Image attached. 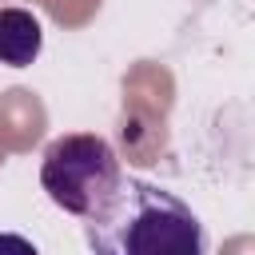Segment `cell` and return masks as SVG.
Returning <instances> with one entry per match:
<instances>
[{
    "mask_svg": "<svg viewBox=\"0 0 255 255\" xmlns=\"http://www.w3.org/2000/svg\"><path fill=\"white\" fill-rule=\"evenodd\" d=\"M92 255H203L199 215L167 187L120 175L116 191L84 219Z\"/></svg>",
    "mask_w": 255,
    "mask_h": 255,
    "instance_id": "6da1fadb",
    "label": "cell"
},
{
    "mask_svg": "<svg viewBox=\"0 0 255 255\" xmlns=\"http://www.w3.org/2000/svg\"><path fill=\"white\" fill-rule=\"evenodd\" d=\"M124 167L112 151V143L104 135L92 131H72L48 143L44 159H40V183L48 191V199L68 211L88 219L120 183Z\"/></svg>",
    "mask_w": 255,
    "mask_h": 255,
    "instance_id": "7a4b0ae2",
    "label": "cell"
},
{
    "mask_svg": "<svg viewBox=\"0 0 255 255\" xmlns=\"http://www.w3.org/2000/svg\"><path fill=\"white\" fill-rule=\"evenodd\" d=\"M40 20L24 8H0V64L28 68L40 56Z\"/></svg>",
    "mask_w": 255,
    "mask_h": 255,
    "instance_id": "3957f363",
    "label": "cell"
},
{
    "mask_svg": "<svg viewBox=\"0 0 255 255\" xmlns=\"http://www.w3.org/2000/svg\"><path fill=\"white\" fill-rule=\"evenodd\" d=\"M0 255H40L32 239L16 235V231H0Z\"/></svg>",
    "mask_w": 255,
    "mask_h": 255,
    "instance_id": "277c9868",
    "label": "cell"
}]
</instances>
